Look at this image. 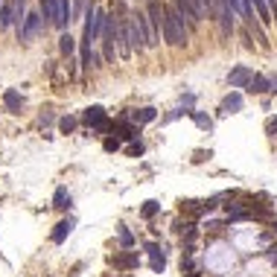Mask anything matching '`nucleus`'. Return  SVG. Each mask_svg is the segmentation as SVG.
Wrapping results in <instances>:
<instances>
[{"label":"nucleus","instance_id":"nucleus-1","mask_svg":"<svg viewBox=\"0 0 277 277\" xmlns=\"http://www.w3.org/2000/svg\"><path fill=\"white\" fill-rule=\"evenodd\" d=\"M164 38L172 47H184L187 44V30H184L178 12H175V6H164Z\"/></svg>","mask_w":277,"mask_h":277},{"label":"nucleus","instance_id":"nucleus-5","mask_svg":"<svg viewBox=\"0 0 277 277\" xmlns=\"http://www.w3.org/2000/svg\"><path fill=\"white\" fill-rule=\"evenodd\" d=\"M230 251H228L225 245H216V248H210L208 251V266L210 268H216V272H222V268H228L230 266Z\"/></svg>","mask_w":277,"mask_h":277},{"label":"nucleus","instance_id":"nucleus-7","mask_svg":"<svg viewBox=\"0 0 277 277\" xmlns=\"http://www.w3.org/2000/svg\"><path fill=\"white\" fill-rule=\"evenodd\" d=\"M146 251H149V257H152V272H164V266H166L164 248H160L158 242H146Z\"/></svg>","mask_w":277,"mask_h":277},{"label":"nucleus","instance_id":"nucleus-11","mask_svg":"<svg viewBox=\"0 0 277 277\" xmlns=\"http://www.w3.org/2000/svg\"><path fill=\"white\" fill-rule=\"evenodd\" d=\"M82 120H85V126H96V122H102L105 120V108H102V105H90V108H85Z\"/></svg>","mask_w":277,"mask_h":277},{"label":"nucleus","instance_id":"nucleus-3","mask_svg":"<svg viewBox=\"0 0 277 277\" xmlns=\"http://www.w3.org/2000/svg\"><path fill=\"white\" fill-rule=\"evenodd\" d=\"M175 12H178V18H181V24H184V30L190 32V30H196L198 26V12H196V6H192V0H172Z\"/></svg>","mask_w":277,"mask_h":277},{"label":"nucleus","instance_id":"nucleus-10","mask_svg":"<svg viewBox=\"0 0 277 277\" xmlns=\"http://www.w3.org/2000/svg\"><path fill=\"white\" fill-rule=\"evenodd\" d=\"M138 254H114L111 257V266L114 268H138Z\"/></svg>","mask_w":277,"mask_h":277},{"label":"nucleus","instance_id":"nucleus-4","mask_svg":"<svg viewBox=\"0 0 277 277\" xmlns=\"http://www.w3.org/2000/svg\"><path fill=\"white\" fill-rule=\"evenodd\" d=\"M146 18H149L152 41L158 44V32L164 30V3H158V0H149V6H146Z\"/></svg>","mask_w":277,"mask_h":277},{"label":"nucleus","instance_id":"nucleus-9","mask_svg":"<svg viewBox=\"0 0 277 277\" xmlns=\"http://www.w3.org/2000/svg\"><path fill=\"white\" fill-rule=\"evenodd\" d=\"M70 230H73V219H62V222L56 225V230H52V242L62 245L70 236Z\"/></svg>","mask_w":277,"mask_h":277},{"label":"nucleus","instance_id":"nucleus-17","mask_svg":"<svg viewBox=\"0 0 277 277\" xmlns=\"http://www.w3.org/2000/svg\"><path fill=\"white\" fill-rule=\"evenodd\" d=\"M52 208H58V210H68V208H70V192L64 190V187H58V190H56V198H52Z\"/></svg>","mask_w":277,"mask_h":277},{"label":"nucleus","instance_id":"nucleus-15","mask_svg":"<svg viewBox=\"0 0 277 277\" xmlns=\"http://www.w3.org/2000/svg\"><path fill=\"white\" fill-rule=\"evenodd\" d=\"M3 102H6L9 111H20V108H24V96H20L18 90H6V94H3Z\"/></svg>","mask_w":277,"mask_h":277},{"label":"nucleus","instance_id":"nucleus-23","mask_svg":"<svg viewBox=\"0 0 277 277\" xmlns=\"http://www.w3.org/2000/svg\"><path fill=\"white\" fill-rule=\"evenodd\" d=\"M41 6H44V12H47V18H52V24H56V12H58V0H41Z\"/></svg>","mask_w":277,"mask_h":277},{"label":"nucleus","instance_id":"nucleus-22","mask_svg":"<svg viewBox=\"0 0 277 277\" xmlns=\"http://www.w3.org/2000/svg\"><path fill=\"white\" fill-rule=\"evenodd\" d=\"M158 210H160V204H158V202H146V204L140 208V216H143V219H152Z\"/></svg>","mask_w":277,"mask_h":277},{"label":"nucleus","instance_id":"nucleus-14","mask_svg":"<svg viewBox=\"0 0 277 277\" xmlns=\"http://www.w3.org/2000/svg\"><path fill=\"white\" fill-rule=\"evenodd\" d=\"M12 20H15V6L12 3H3L0 6V30H9Z\"/></svg>","mask_w":277,"mask_h":277},{"label":"nucleus","instance_id":"nucleus-18","mask_svg":"<svg viewBox=\"0 0 277 277\" xmlns=\"http://www.w3.org/2000/svg\"><path fill=\"white\" fill-rule=\"evenodd\" d=\"M248 88H251L254 94H266V90H268L272 85H268V79H266V76H254V79H251V85H248Z\"/></svg>","mask_w":277,"mask_h":277},{"label":"nucleus","instance_id":"nucleus-16","mask_svg":"<svg viewBox=\"0 0 277 277\" xmlns=\"http://www.w3.org/2000/svg\"><path fill=\"white\" fill-rule=\"evenodd\" d=\"M155 117H158L155 108H140V111H132V114H128V120H134V122H152Z\"/></svg>","mask_w":277,"mask_h":277},{"label":"nucleus","instance_id":"nucleus-19","mask_svg":"<svg viewBox=\"0 0 277 277\" xmlns=\"http://www.w3.org/2000/svg\"><path fill=\"white\" fill-rule=\"evenodd\" d=\"M190 114H192V120H196V126H198V128H208V132L213 128V120H210L208 114H202V111H190Z\"/></svg>","mask_w":277,"mask_h":277},{"label":"nucleus","instance_id":"nucleus-27","mask_svg":"<svg viewBox=\"0 0 277 277\" xmlns=\"http://www.w3.org/2000/svg\"><path fill=\"white\" fill-rule=\"evenodd\" d=\"M108 128H111V122H108V120L96 122V126H90V132H94V134H105V132H108Z\"/></svg>","mask_w":277,"mask_h":277},{"label":"nucleus","instance_id":"nucleus-31","mask_svg":"<svg viewBox=\"0 0 277 277\" xmlns=\"http://www.w3.org/2000/svg\"><path fill=\"white\" fill-rule=\"evenodd\" d=\"M268 132H274V134H277V117H272V120H268Z\"/></svg>","mask_w":277,"mask_h":277},{"label":"nucleus","instance_id":"nucleus-8","mask_svg":"<svg viewBox=\"0 0 277 277\" xmlns=\"http://www.w3.org/2000/svg\"><path fill=\"white\" fill-rule=\"evenodd\" d=\"M38 26H41V18H38V15H26L24 26H20V38H24V41H32L35 32H38Z\"/></svg>","mask_w":277,"mask_h":277},{"label":"nucleus","instance_id":"nucleus-32","mask_svg":"<svg viewBox=\"0 0 277 277\" xmlns=\"http://www.w3.org/2000/svg\"><path fill=\"white\" fill-rule=\"evenodd\" d=\"M0 6H3V3H0Z\"/></svg>","mask_w":277,"mask_h":277},{"label":"nucleus","instance_id":"nucleus-25","mask_svg":"<svg viewBox=\"0 0 277 277\" xmlns=\"http://www.w3.org/2000/svg\"><path fill=\"white\" fill-rule=\"evenodd\" d=\"M192 6H196L198 18H208V12H210V0H192Z\"/></svg>","mask_w":277,"mask_h":277},{"label":"nucleus","instance_id":"nucleus-12","mask_svg":"<svg viewBox=\"0 0 277 277\" xmlns=\"http://www.w3.org/2000/svg\"><path fill=\"white\" fill-rule=\"evenodd\" d=\"M70 24V0H58V12H56V26L64 30Z\"/></svg>","mask_w":277,"mask_h":277},{"label":"nucleus","instance_id":"nucleus-20","mask_svg":"<svg viewBox=\"0 0 277 277\" xmlns=\"http://www.w3.org/2000/svg\"><path fill=\"white\" fill-rule=\"evenodd\" d=\"M254 6H257V15H260V20L262 24H268L272 18H268V0H251Z\"/></svg>","mask_w":277,"mask_h":277},{"label":"nucleus","instance_id":"nucleus-26","mask_svg":"<svg viewBox=\"0 0 277 277\" xmlns=\"http://www.w3.org/2000/svg\"><path fill=\"white\" fill-rule=\"evenodd\" d=\"M58 126H62V132L68 134V132H73V128H76V117H62V122H58Z\"/></svg>","mask_w":277,"mask_h":277},{"label":"nucleus","instance_id":"nucleus-21","mask_svg":"<svg viewBox=\"0 0 277 277\" xmlns=\"http://www.w3.org/2000/svg\"><path fill=\"white\" fill-rule=\"evenodd\" d=\"M120 245L122 248H134V236H132V230L126 225H120Z\"/></svg>","mask_w":277,"mask_h":277},{"label":"nucleus","instance_id":"nucleus-13","mask_svg":"<svg viewBox=\"0 0 277 277\" xmlns=\"http://www.w3.org/2000/svg\"><path fill=\"white\" fill-rule=\"evenodd\" d=\"M240 108H242V96H240L236 90H234V94H228L225 102H222V111H225V114H236Z\"/></svg>","mask_w":277,"mask_h":277},{"label":"nucleus","instance_id":"nucleus-6","mask_svg":"<svg viewBox=\"0 0 277 277\" xmlns=\"http://www.w3.org/2000/svg\"><path fill=\"white\" fill-rule=\"evenodd\" d=\"M251 79H254V73L245 68V64H240V68H234L230 73H228L230 88H248V85H251Z\"/></svg>","mask_w":277,"mask_h":277},{"label":"nucleus","instance_id":"nucleus-30","mask_svg":"<svg viewBox=\"0 0 277 277\" xmlns=\"http://www.w3.org/2000/svg\"><path fill=\"white\" fill-rule=\"evenodd\" d=\"M266 260L272 262V266H274L277 262V248H268V254H266Z\"/></svg>","mask_w":277,"mask_h":277},{"label":"nucleus","instance_id":"nucleus-24","mask_svg":"<svg viewBox=\"0 0 277 277\" xmlns=\"http://www.w3.org/2000/svg\"><path fill=\"white\" fill-rule=\"evenodd\" d=\"M58 50L64 52V56L73 52V38H70V35H62V38H58Z\"/></svg>","mask_w":277,"mask_h":277},{"label":"nucleus","instance_id":"nucleus-28","mask_svg":"<svg viewBox=\"0 0 277 277\" xmlns=\"http://www.w3.org/2000/svg\"><path fill=\"white\" fill-rule=\"evenodd\" d=\"M117 149H120V140H117V138L105 140V152H117Z\"/></svg>","mask_w":277,"mask_h":277},{"label":"nucleus","instance_id":"nucleus-2","mask_svg":"<svg viewBox=\"0 0 277 277\" xmlns=\"http://www.w3.org/2000/svg\"><path fill=\"white\" fill-rule=\"evenodd\" d=\"M132 44L143 50V47H155V41H152V30H149V18L146 12H138V15L132 18Z\"/></svg>","mask_w":277,"mask_h":277},{"label":"nucleus","instance_id":"nucleus-29","mask_svg":"<svg viewBox=\"0 0 277 277\" xmlns=\"http://www.w3.org/2000/svg\"><path fill=\"white\" fill-rule=\"evenodd\" d=\"M128 155H134V158H138V155H143V143H140V140H138V143H132V146H128Z\"/></svg>","mask_w":277,"mask_h":277}]
</instances>
